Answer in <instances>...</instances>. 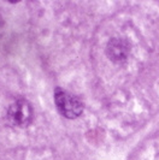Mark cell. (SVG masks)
Returning <instances> with one entry per match:
<instances>
[{
	"label": "cell",
	"mask_w": 159,
	"mask_h": 160,
	"mask_svg": "<svg viewBox=\"0 0 159 160\" xmlns=\"http://www.w3.org/2000/svg\"><path fill=\"white\" fill-rule=\"evenodd\" d=\"M54 102L58 112L68 119H75L83 112V104L76 95L62 88L54 90Z\"/></svg>",
	"instance_id": "6da1fadb"
},
{
	"label": "cell",
	"mask_w": 159,
	"mask_h": 160,
	"mask_svg": "<svg viewBox=\"0 0 159 160\" xmlns=\"http://www.w3.org/2000/svg\"><path fill=\"white\" fill-rule=\"evenodd\" d=\"M6 119L11 127L27 128L33 120V107L30 102L24 99H18L8 106Z\"/></svg>",
	"instance_id": "7a4b0ae2"
},
{
	"label": "cell",
	"mask_w": 159,
	"mask_h": 160,
	"mask_svg": "<svg viewBox=\"0 0 159 160\" xmlns=\"http://www.w3.org/2000/svg\"><path fill=\"white\" fill-rule=\"evenodd\" d=\"M129 45L122 39H111L106 46V56L113 63H124L129 56Z\"/></svg>",
	"instance_id": "3957f363"
}]
</instances>
